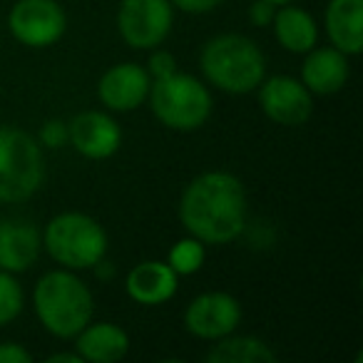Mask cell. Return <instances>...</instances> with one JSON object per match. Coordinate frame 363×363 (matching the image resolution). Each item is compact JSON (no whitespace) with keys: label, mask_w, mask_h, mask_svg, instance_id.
<instances>
[{"label":"cell","mask_w":363,"mask_h":363,"mask_svg":"<svg viewBox=\"0 0 363 363\" xmlns=\"http://www.w3.org/2000/svg\"><path fill=\"white\" fill-rule=\"evenodd\" d=\"M45 182V162L38 140L18 127H0V202L30 199Z\"/></svg>","instance_id":"cell-6"},{"label":"cell","mask_w":363,"mask_h":363,"mask_svg":"<svg viewBox=\"0 0 363 363\" xmlns=\"http://www.w3.org/2000/svg\"><path fill=\"white\" fill-rule=\"evenodd\" d=\"M348 55L336 48H311L301 65V82L311 95H336L348 82Z\"/></svg>","instance_id":"cell-13"},{"label":"cell","mask_w":363,"mask_h":363,"mask_svg":"<svg viewBox=\"0 0 363 363\" xmlns=\"http://www.w3.org/2000/svg\"><path fill=\"white\" fill-rule=\"evenodd\" d=\"M177 274L167 262H142L127 274V296L142 306H160L177 294Z\"/></svg>","instance_id":"cell-15"},{"label":"cell","mask_w":363,"mask_h":363,"mask_svg":"<svg viewBox=\"0 0 363 363\" xmlns=\"http://www.w3.org/2000/svg\"><path fill=\"white\" fill-rule=\"evenodd\" d=\"M33 353L26 351V346L16 341L0 343V363H30Z\"/></svg>","instance_id":"cell-26"},{"label":"cell","mask_w":363,"mask_h":363,"mask_svg":"<svg viewBox=\"0 0 363 363\" xmlns=\"http://www.w3.org/2000/svg\"><path fill=\"white\" fill-rule=\"evenodd\" d=\"M272 28L279 45L294 55H306L311 48L318 45V26L313 16L303 8L291 6V3L277 8Z\"/></svg>","instance_id":"cell-18"},{"label":"cell","mask_w":363,"mask_h":363,"mask_svg":"<svg viewBox=\"0 0 363 363\" xmlns=\"http://www.w3.org/2000/svg\"><path fill=\"white\" fill-rule=\"evenodd\" d=\"M38 145L45 150H60L67 142V125L62 120H48L38 132Z\"/></svg>","instance_id":"cell-22"},{"label":"cell","mask_w":363,"mask_h":363,"mask_svg":"<svg viewBox=\"0 0 363 363\" xmlns=\"http://www.w3.org/2000/svg\"><path fill=\"white\" fill-rule=\"evenodd\" d=\"M8 28L21 45L43 50L65 35L67 18L57 0H18L8 16Z\"/></svg>","instance_id":"cell-8"},{"label":"cell","mask_w":363,"mask_h":363,"mask_svg":"<svg viewBox=\"0 0 363 363\" xmlns=\"http://www.w3.org/2000/svg\"><path fill=\"white\" fill-rule=\"evenodd\" d=\"M259 90V105L262 112L272 122L284 127H298L311 117L313 97L303 87L301 80L289 75H274L262 80Z\"/></svg>","instance_id":"cell-10"},{"label":"cell","mask_w":363,"mask_h":363,"mask_svg":"<svg viewBox=\"0 0 363 363\" xmlns=\"http://www.w3.org/2000/svg\"><path fill=\"white\" fill-rule=\"evenodd\" d=\"M147 75H150V80H162V77H169L177 72V60L172 52L167 50H157L150 55V60H147Z\"/></svg>","instance_id":"cell-23"},{"label":"cell","mask_w":363,"mask_h":363,"mask_svg":"<svg viewBox=\"0 0 363 363\" xmlns=\"http://www.w3.org/2000/svg\"><path fill=\"white\" fill-rule=\"evenodd\" d=\"M45 252L62 269H92L107 254V234L97 219L82 212H62L45 227Z\"/></svg>","instance_id":"cell-5"},{"label":"cell","mask_w":363,"mask_h":363,"mask_svg":"<svg viewBox=\"0 0 363 363\" xmlns=\"http://www.w3.org/2000/svg\"><path fill=\"white\" fill-rule=\"evenodd\" d=\"M204 259H207L204 242H199V239H194V237H187V239H179V242L169 249L167 264H169L177 277H192V274H197L199 269L204 267Z\"/></svg>","instance_id":"cell-20"},{"label":"cell","mask_w":363,"mask_h":363,"mask_svg":"<svg viewBox=\"0 0 363 363\" xmlns=\"http://www.w3.org/2000/svg\"><path fill=\"white\" fill-rule=\"evenodd\" d=\"M147 100L157 120L174 132L199 130L212 115V95L207 85L179 70L162 80H152Z\"/></svg>","instance_id":"cell-4"},{"label":"cell","mask_w":363,"mask_h":363,"mask_svg":"<svg viewBox=\"0 0 363 363\" xmlns=\"http://www.w3.org/2000/svg\"><path fill=\"white\" fill-rule=\"evenodd\" d=\"M150 75L137 62H117L97 82V97L112 112H132L150 95Z\"/></svg>","instance_id":"cell-12"},{"label":"cell","mask_w":363,"mask_h":363,"mask_svg":"<svg viewBox=\"0 0 363 363\" xmlns=\"http://www.w3.org/2000/svg\"><path fill=\"white\" fill-rule=\"evenodd\" d=\"M242 323V306L232 294L207 291L184 308V328L202 341H217L234 333Z\"/></svg>","instance_id":"cell-9"},{"label":"cell","mask_w":363,"mask_h":363,"mask_svg":"<svg viewBox=\"0 0 363 363\" xmlns=\"http://www.w3.org/2000/svg\"><path fill=\"white\" fill-rule=\"evenodd\" d=\"M43 249V237L35 224L23 219L0 222V269L11 274L28 272L38 262Z\"/></svg>","instance_id":"cell-14"},{"label":"cell","mask_w":363,"mask_h":363,"mask_svg":"<svg viewBox=\"0 0 363 363\" xmlns=\"http://www.w3.org/2000/svg\"><path fill=\"white\" fill-rule=\"evenodd\" d=\"M67 142L87 160H107L122 145V130L115 117L100 110L80 112L67 125Z\"/></svg>","instance_id":"cell-11"},{"label":"cell","mask_w":363,"mask_h":363,"mask_svg":"<svg viewBox=\"0 0 363 363\" xmlns=\"http://www.w3.org/2000/svg\"><path fill=\"white\" fill-rule=\"evenodd\" d=\"M328 40L343 55H361L363 50V0H328Z\"/></svg>","instance_id":"cell-16"},{"label":"cell","mask_w":363,"mask_h":363,"mask_svg":"<svg viewBox=\"0 0 363 363\" xmlns=\"http://www.w3.org/2000/svg\"><path fill=\"white\" fill-rule=\"evenodd\" d=\"M209 363H277V353L267 341L257 336H229L217 338L207 356Z\"/></svg>","instance_id":"cell-19"},{"label":"cell","mask_w":363,"mask_h":363,"mask_svg":"<svg viewBox=\"0 0 363 363\" xmlns=\"http://www.w3.org/2000/svg\"><path fill=\"white\" fill-rule=\"evenodd\" d=\"M274 13H277V6H272L269 0H254L252 8H249V21L257 28H267L272 26Z\"/></svg>","instance_id":"cell-25"},{"label":"cell","mask_w":363,"mask_h":363,"mask_svg":"<svg viewBox=\"0 0 363 363\" xmlns=\"http://www.w3.org/2000/svg\"><path fill=\"white\" fill-rule=\"evenodd\" d=\"M269 3H272V6H289V3H294V0H269Z\"/></svg>","instance_id":"cell-28"},{"label":"cell","mask_w":363,"mask_h":363,"mask_svg":"<svg viewBox=\"0 0 363 363\" xmlns=\"http://www.w3.org/2000/svg\"><path fill=\"white\" fill-rule=\"evenodd\" d=\"M174 26V8L169 0H122L117 13V30L135 50H155L167 40Z\"/></svg>","instance_id":"cell-7"},{"label":"cell","mask_w":363,"mask_h":363,"mask_svg":"<svg viewBox=\"0 0 363 363\" xmlns=\"http://www.w3.org/2000/svg\"><path fill=\"white\" fill-rule=\"evenodd\" d=\"M75 351L82 361L90 363H115L130 351V336L117 323H87L75 336Z\"/></svg>","instance_id":"cell-17"},{"label":"cell","mask_w":363,"mask_h":363,"mask_svg":"<svg viewBox=\"0 0 363 363\" xmlns=\"http://www.w3.org/2000/svg\"><path fill=\"white\" fill-rule=\"evenodd\" d=\"M23 311V286L11 272L0 269V328L16 321Z\"/></svg>","instance_id":"cell-21"},{"label":"cell","mask_w":363,"mask_h":363,"mask_svg":"<svg viewBox=\"0 0 363 363\" xmlns=\"http://www.w3.org/2000/svg\"><path fill=\"white\" fill-rule=\"evenodd\" d=\"M199 67L209 85L229 95H247L262 85L267 75V57L252 38L227 33L202 48Z\"/></svg>","instance_id":"cell-3"},{"label":"cell","mask_w":363,"mask_h":363,"mask_svg":"<svg viewBox=\"0 0 363 363\" xmlns=\"http://www.w3.org/2000/svg\"><path fill=\"white\" fill-rule=\"evenodd\" d=\"M172 8H179L182 13H189V16H204V13H212L222 6L224 0H169Z\"/></svg>","instance_id":"cell-24"},{"label":"cell","mask_w":363,"mask_h":363,"mask_svg":"<svg viewBox=\"0 0 363 363\" xmlns=\"http://www.w3.org/2000/svg\"><path fill=\"white\" fill-rule=\"evenodd\" d=\"M48 361H50V363H82V358H80V353H77V351L75 353L62 351V353H52Z\"/></svg>","instance_id":"cell-27"},{"label":"cell","mask_w":363,"mask_h":363,"mask_svg":"<svg viewBox=\"0 0 363 363\" xmlns=\"http://www.w3.org/2000/svg\"><path fill=\"white\" fill-rule=\"evenodd\" d=\"M179 222L204 244H229L247 227V192L229 172H204L179 199Z\"/></svg>","instance_id":"cell-1"},{"label":"cell","mask_w":363,"mask_h":363,"mask_svg":"<svg viewBox=\"0 0 363 363\" xmlns=\"http://www.w3.org/2000/svg\"><path fill=\"white\" fill-rule=\"evenodd\" d=\"M38 321L55 338H75L92 321V291L70 269H55L38 279L33 291Z\"/></svg>","instance_id":"cell-2"}]
</instances>
